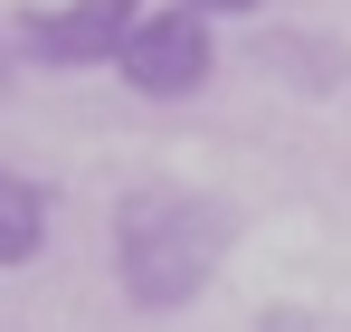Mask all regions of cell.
Returning a JSON list of instances; mask_svg holds the SVG:
<instances>
[{
  "instance_id": "obj_3",
  "label": "cell",
  "mask_w": 351,
  "mask_h": 332,
  "mask_svg": "<svg viewBox=\"0 0 351 332\" xmlns=\"http://www.w3.org/2000/svg\"><path fill=\"white\" fill-rule=\"evenodd\" d=\"M143 19V0H66V10H19L10 19V57L29 67H114L123 29Z\"/></svg>"
},
{
  "instance_id": "obj_7",
  "label": "cell",
  "mask_w": 351,
  "mask_h": 332,
  "mask_svg": "<svg viewBox=\"0 0 351 332\" xmlns=\"http://www.w3.org/2000/svg\"><path fill=\"white\" fill-rule=\"evenodd\" d=\"M180 10H199V19H256L266 0H180Z\"/></svg>"
},
{
  "instance_id": "obj_4",
  "label": "cell",
  "mask_w": 351,
  "mask_h": 332,
  "mask_svg": "<svg viewBox=\"0 0 351 332\" xmlns=\"http://www.w3.org/2000/svg\"><path fill=\"white\" fill-rule=\"evenodd\" d=\"M256 67L294 86V95H332L342 86V48L332 38H304V29H256Z\"/></svg>"
},
{
  "instance_id": "obj_6",
  "label": "cell",
  "mask_w": 351,
  "mask_h": 332,
  "mask_svg": "<svg viewBox=\"0 0 351 332\" xmlns=\"http://www.w3.org/2000/svg\"><path fill=\"white\" fill-rule=\"evenodd\" d=\"M256 332H323V323H313L304 304H266V313H256Z\"/></svg>"
},
{
  "instance_id": "obj_8",
  "label": "cell",
  "mask_w": 351,
  "mask_h": 332,
  "mask_svg": "<svg viewBox=\"0 0 351 332\" xmlns=\"http://www.w3.org/2000/svg\"><path fill=\"white\" fill-rule=\"evenodd\" d=\"M10 67H19V57H10V38H0V95H10Z\"/></svg>"
},
{
  "instance_id": "obj_5",
  "label": "cell",
  "mask_w": 351,
  "mask_h": 332,
  "mask_svg": "<svg viewBox=\"0 0 351 332\" xmlns=\"http://www.w3.org/2000/svg\"><path fill=\"white\" fill-rule=\"evenodd\" d=\"M38 247H48V190L19 180V171H0V276L38 266Z\"/></svg>"
},
{
  "instance_id": "obj_2",
  "label": "cell",
  "mask_w": 351,
  "mask_h": 332,
  "mask_svg": "<svg viewBox=\"0 0 351 332\" xmlns=\"http://www.w3.org/2000/svg\"><path fill=\"white\" fill-rule=\"evenodd\" d=\"M114 76L133 95H152V105H180V95H199V86L219 76V38H209L199 10L143 0V19L123 29V48H114Z\"/></svg>"
},
{
  "instance_id": "obj_1",
  "label": "cell",
  "mask_w": 351,
  "mask_h": 332,
  "mask_svg": "<svg viewBox=\"0 0 351 332\" xmlns=\"http://www.w3.org/2000/svg\"><path fill=\"white\" fill-rule=\"evenodd\" d=\"M228 200H209V190H180V180H143V190H123L114 200V285L133 313H190L209 276H219V257H228Z\"/></svg>"
}]
</instances>
